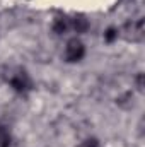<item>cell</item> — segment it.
<instances>
[{"label": "cell", "mask_w": 145, "mask_h": 147, "mask_svg": "<svg viewBox=\"0 0 145 147\" xmlns=\"http://www.w3.org/2000/svg\"><path fill=\"white\" fill-rule=\"evenodd\" d=\"M9 86L17 92V94H28L33 89V80L29 77V74L26 72L24 69H15L12 70L10 75L7 77Z\"/></svg>", "instance_id": "6da1fadb"}, {"label": "cell", "mask_w": 145, "mask_h": 147, "mask_svg": "<svg viewBox=\"0 0 145 147\" xmlns=\"http://www.w3.org/2000/svg\"><path fill=\"white\" fill-rule=\"evenodd\" d=\"M63 55H65V60L68 63H77V62H80L85 57V45L79 38H72V39L67 41Z\"/></svg>", "instance_id": "7a4b0ae2"}, {"label": "cell", "mask_w": 145, "mask_h": 147, "mask_svg": "<svg viewBox=\"0 0 145 147\" xmlns=\"http://www.w3.org/2000/svg\"><path fill=\"white\" fill-rule=\"evenodd\" d=\"M125 36L132 41H142L144 39V21L138 19L137 22H128L125 26Z\"/></svg>", "instance_id": "3957f363"}, {"label": "cell", "mask_w": 145, "mask_h": 147, "mask_svg": "<svg viewBox=\"0 0 145 147\" xmlns=\"http://www.w3.org/2000/svg\"><path fill=\"white\" fill-rule=\"evenodd\" d=\"M89 26H91L89 24V19L84 14H77V16H73L72 19H70V28H72L77 34L87 33L89 31Z\"/></svg>", "instance_id": "277c9868"}, {"label": "cell", "mask_w": 145, "mask_h": 147, "mask_svg": "<svg viewBox=\"0 0 145 147\" xmlns=\"http://www.w3.org/2000/svg\"><path fill=\"white\" fill-rule=\"evenodd\" d=\"M51 29L56 36H63L68 29H70V19L67 17H56L51 24Z\"/></svg>", "instance_id": "5b68a950"}, {"label": "cell", "mask_w": 145, "mask_h": 147, "mask_svg": "<svg viewBox=\"0 0 145 147\" xmlns=\"http://www.w3.org/2000/svg\"><path fill=\"white\" fill-rule=\"evenodd\" d=\"M10 146H12L10 134H9V130L3 125H0V147H10Z\"/></svg>", "instance_id": "8992f818"}, {"label": "cell", "mask_w": 145, "mask_h": 147, "mask_svg": "<svg viewBox=\"0 0 145 147\" xmlns=\"http://www.w3.org/2000/svg\"><path fill=\"white\" fill-rule=\"evenodd\" d=\"M118 36H119V31H118V28H108L106 31H104V41L106 43H114L116 39H118Z\"/></svg>", "instance_id": "52a82bcc"}, {"label": "cell", "mask_w": 145, "mask_h": 147, "mask_svg": "<svg viewBox=\"0 0 145 147\" xmlns=\"http://www.w3.org/2000/svg\"><path fill=\"white\" fill-rule=\"evenodd\" d=\"M80 147H101V144H99V140H97V139L91 137V139L84 140V142H82V146H80Z\"/></svg>", "instance_id": "ba28073f"}, {"label": "cell", "mask_w": 145, "mask_h": 147, "mask_svg": "<svg viewBox=\"0 0 145 147\" xmlns=\"http://www.w3.org/2000/svg\"><path fill=\"white\" fill-rule=\"evenodd\" d=\"M135 84H137V89L138 91H144V74H137V77H135Z\"/></svg>", "instance_id": "9c48e42d"}]
</instances>
